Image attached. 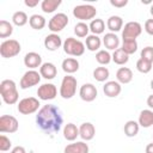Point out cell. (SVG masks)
I'll use <instances>...</instances> for the list:
<instances>
[{
  "instance_id": "bcb514c9",
  "label": "cell",
  "mask_w": 153,
  "mask_h": 153,
  "mask_svg": "<svg viewBox=\"0 0 153 153\" xmlns=\"http://www.w3.org/2000/svg\"><path fill=\"white\" fill-rule=\"evenodd\" d=\"M147 105H148L151 109H153V94H151V96L147 97Z\"/></svg>"
},
{
  "instance_id": "ee69618b",
  "label": "cell",
  "mask_w": 153,
  "mask_h": 153,
  "mask_svg": "<svg viewBox=\"0 0 153 153\" xmlns=\"http://www.w3.org/2000/svg\"><path fill=\"white\" fill-rule=\"evenodd\" d=\"M11 153H26V151L23 146H16L14 148H12Z\"/></svg>"
},
{
  "instance_id": "7dc6e473",
  "label": "cell",
  "mask_w": 153,
  "mask_h": 153,
  "mask_svg": "<svg viewBox=\"0 0 153 153\" xmlns=\"http://www.w3.org/2000/svg\"><path fill=\"white\" fill-rule=\"evenodd\" d=\"M146 153H153V142H151L146 146Z\"/></svg>"
},
{
  "instance_id": "44dd1931",
  "label": "cell",
  "mask_w": 153,
  "mask_h": 153,
  "mask_svg": "<svg viewBox=\"0 0 153 153\" xmlns=\"http://www.w3.org/2000/svg\"><path fill=\"white\" fill-rule=\"evenodd\" d=\"M116 79L120 84H129L133 80V72L128 67H121L116 72Z\"/></svg>"
},
{
  "instance_id": "5b68a950",
  "label": "cell",
  "mask_w": 153,
  "mask_h": 153,
  "mask_svg": "<svg viewBox=\"0 0 153 153\" xmlns=\"http://www.w3.org/2000/svg\"><path fill=\"white\" fill-rule=\"evenodd\" d=\"M22 50L20 43L17 39H6L0 44V55L5 59L17 56Z\"/></svg>"
},
{
  "instance_id": "ffe728a7",
  "label": "cell",
  "mask_w": 153,
  "mask_h": 153,
  "mask_svg": "<svg viewBox=\"0 0 153 153\" xmlns=\"http://www.w3.org/2000/svg\"><path fill=\"white\" fill-rule=\"evenodd\" d=\"M140 127L149 128L153 126V111L151 109H145L140 112L139 120H137Z\"/></svg>"
},
{
  "instance_id": "f35d334b",
  "label": "cell",
  "mask_w": 153,
  "mask_h": 153,
  "mask_svg": "<svg viewBox=\"0 0 153 153\" xmlns=\"http://www.w3.org/2000/svg\"><path fill=\"white\" fill-rule=\"evenodd\" d=\"M13 90H17V85H16V82L13 80L5 79V80L1 81V84H0V94L10 92V91H13Z\"/></svg>"
},
{
  "instance_id": "c3c4849f",
  "label": "cell",
  "mask_w": 153,
  "mask_h": 153,
  "mask_svg": "<svg viewBox=\"0 0 153 153\" xmlns=\"http://www.w3.org/2000/svg\"><path fill=\"white\" fill-rule=\"evenodd\" d=\"M149 12H151V14L153 16V4H152V6H151V10H149Z\"/></svg>"
},
{
  "instance_id": "cb8c5ba5",
  "label": "cell",
  "mask_w": 153,
  "mask_h": 153,
  "mask_svg": "<svg viewBox=\"0 0 153 153\" xmlns=\"http://www.w3.org/2000/svg\"><path fill=\"white\" fill-rule=\"evenodd\" d=\"M79 136V128L74 123H67L63 128V137L67 141H74Z\"/></svg>"
},
{
  "instance_id": "30bf717a",
  "label": "cell",
  "mask_w": 153,
  "mask_h": 153,
  "mask_svg": "<svg viewBox=\"0 0 153 153\" xmlns=\"http://www.w3.org/2000/svg\"><path fill=\"white\" fill-rule=\"evenodd\" d=\"M19 128L18 120L11 115H2L0 117V133H16Z\"/></svg>"
},
{
  "instance_id": "5bb4252c",
  "label": "cell",
  "mask_w": 153,
  "mask_h": 153,
  "mask_svg": "<svg viewBox=\"0 0 153 153\" xmlns=\"http://www.w3.org/2000/svg\"><path fill=\"white\" fill-rule=\"evenodd\" d=\"M24 65L29 69H35V68L42 66V57L38 53L30 51L24 56Z\"/></svg>"
},
{
  "instance_id": "74e56055",
  "label": "cell",
  "mask_w": 153,
  "mask_h": 153,
  "mask_svg": "<svg viewBox=\"0 0 153 153\" xmlns=\"http://www.w3.org/2000/svg\"><path fill=\"white\" fill-rule=\"evenodd\" d=\"M152 65H153V63H151V62H148V61H146V60H143V59L140 57V59L136 61V69H137L140 73L147 74V73L151 72Z\"/></svg>"
},
{
  "instance_id": "603a6c76",
  "label": "cell",
  "mask_w": 153,
  "mask_h": 153,
  "mask_svg": "<svg viewBox=\"0 0 153 153\" xmlns=\"http://www.w3.org/2000/svg\"><path fill=\"white\" fill-rule=\"evenodd\" d=\"M62 71L67 74H73L79 69V61L74 57H67L62 61Z\"/></svg>"
},
{
  "instance_id": "ab89813d",
  "label": "cell",
  "mask_w": 153,
  "mask_h": 153,
  "mask_svg": "<svg viewBox=\"0 0 153 153\" xmlns=\"http://www.w3.org/2000/svg\"><path fill=\"white\" fill-rule=\"evenodd\" d=\"M141 59L153 63V47H145L142 50H141V54H140Z\"/></svg>"
},
{
  "instance_id": "3957f363",
  "label": "cell",
  "mask_w": 153,
  "mask_h": 153,
  "mask_svg": "<svg viewBox=\"0 0 153 153\" xmlns=\"http://www.w3.org/2000/svg\"><path fill=\"white\" fill-rule=\"evenodd\" d=\"M85 44L73 37H68L65 42H63V51L67 55H72V56H81L85 53Z\"/></svg>"
},
{
  "instance_id": "681fc988",
  "label": "cell",
  "mask_w": 153,
  "mask_h": 153,
  "mask_svg": "<svg viewBox=\"0 0 153 153\" xmlns=\"http://www.w3.org/2000/svg\"><path fill=\"white\" fill-rule=\"evenodd\" d=\"M151 88H152V90H153V79H152V80H151Z\"/></svg>"
},
{
  "instance_id": "52a82bcc",
  "label": "cell",
  "mask_w": 153,
  "mask_h": 153,
  "mask_svg": "<svg viewBox=\"0 0 153 153\" xmlns=\"http://www.w3.org/2000/svg\"><path fill=\"white\" fill-rule=\"evenodd\" d=\"M67 25H68V17L62 12L54 14L48 23V27L53 33H57L62 31Z\"/></svg>"
},
{
  "instance_id": "d4e9b609",
  "label": "cell",
  "mask_w": 153,
  "mask_h": 153,
  "mask_svg": "<svg viewBox=\"0 0 153 153\" xmlns=\"http://www.w3.org/2000/svg\"><path fill=\"white\" fill-rule=\"evenodd\" d=\"M102 45V39L97 36V35H88L85 39V47L90 50V51H96L99 50Z\"/></svg>"
},
{
  "instance_id": "e575fe53",
  "label": "cell",
  "mask_w": 153,
  "mask_h": 153,
  "mask_svg": "<svg viewBox=\"0 0 153 153\" xmlns=\"http://www.w3.org/2000/svg\"><path fill=\"white\" fill-rule=\"evenodd\" d=\"M88 31H90V26L85 23V22H79L76 23V25L74 26V33L82 38V37H87L88 36Z\"/></svg>"
},
{
  "instance_id": "2e32d148",
  "label": "cell",
  "mask_w": 153,
  "mask_h": 153,
  "mask_svg": "<svg viewBox=\"0 0 153 153\" xmlns=\"http://www.w3.org/2000/svg\"><path fill=\"white\" fill-rule=\"evenodd\" d=\"M61 45H62V39H61V37L57 33H50V35L45 36V38H44V47L48 50L55 51Z\"/></svg>"
},
{
  "instance_id": "484cf974",
  "label": "cell",
  "mask_w": 153,
  "mask_h": 153,
  "mask_svg": "<svg viewBox=\"0 0 153 153\" xmlns=\"http://www.w3.org/2000/svg\"><path fill=\"white\" fill-rule=\"evenodd\" d=\"M139 129H140L139 122L133 121V120L127 121L126 124H124V128H123L124 134H126L128 137H134V136H136L137 133H139Z\"/></svg>"
},
{
  "instance_id": "277c9868",
  "label": "cell",
  "mask_w": 153,
  "mask_h": 153,
  "mask_svg": "<svg viewBox=\"0 0 153 153\" xmlns=\"http://www.w3.org/2000/svg\"><path fill=\"white\" fill-rule=\"evenodd\" d=\"M97 14V10L94 6L90 5V4H85V5H78L73 8V16L79 19L80 22H85V20H93V18Z\"/></svg>"
},
{
  "instance_id": "836d02e7",
  "label": "cell",
  "mask_w": 153,
  "mask_h": 153,
  "mask_svg": "<svg viewBox=\"0 0 153 153\" xmlns=\"http://www.w3.org/2000/svg\"><path fill=\"white\" fill-rule=\"evenodd\" d=\"M27 20H29L27 14L23 11H17L12 16V23L17 26H24L27 23Z\"/></svg>"
},
{
  "instance_id": "7bdbcfd3",
  "label": "cell",
  "mask_w": 153,
  "mask_h": 153,
  "mask_svg": "<svg viewBox=\"0 0 153 153\" xmlns=\"http://www.w3.org/2000/svg\"><path fill=\"white\" fill-rule=\"evenodd\" d=\"M110 4H111L114 7H118V8H121V7L127 6L128 0H110Z\"/></svg>"
},
{
  "instance_id": "8992f818",
  "label": "cell",
  "mask_w": 153,
  "mask_h": 153,
  "mask_svg": "<svg viewBox=\"0 0 153 153\" xmlns=\"http://www.w3.org/2000/svg\"><path fill=\"white\" fill-rule=\"evenodd\" d=\"M39 105H41V103L37 98L26 97V98H23L22 100H19L17 109L22 115H31L39 109Z\"/></svg>"
},
{
  "instance_id": "d6a6232c",
  "label": "cell",
  "mask_w": 153,
  "mask_h": 153,
  "mask_svg": "<svg viewBox=\"0 0 153 153\" xmlns=\"http://www.w3.org/2000/svg\"><path fill=\"white\" fill-rule=\"evenodd\" d=\"M121 49L126 54H128V55L134 54L137 50V42H136V39H123Z\"/></svg>"
},
{
  "instance_id": "ac0fdd59",
  "label": "cell",
  "mask_w": 153,
  "mask_h": 153,
  "mask_svg": "<svg viewBox=\"0 0 153 153\" xmlns=\"http://www.w3.org/2000/svg\"><path fill=\"white\" fill-rule=\"evenodd\" d=\"M103 44L108 50H116L118 49L120 45V38L116 33L114 32H108L105 33V36L103 37Z\"/></svg>"
},
{
  "instance_id": "ba28073f",
  "label": "cell",
  "mask_w": 153,
  "mask_h": 153,
  "mask_svg": "<svg viewBox=\"0 0 153 153\" xmlns=\"http://www.w3.org/2000/svg\"><path fill=\"white\" fill-rule=\"evenodd\" d=\"M41 78H42L41 74H39L37 71H35V69H29V71L25 72L24 75L22 76L19 86H20L22 90L30 88V87H32V86L38 85L39 81H41Z\"/></svg>"
},
{
  "instance_id": "f1b7e54d",
  "label": "cell",
  "mask_w": 153,
  "mask_h": 153,
  "mask_svg": "<svg viewBox=\"0 0 153 153\" xmlns=\"http://www.w3.org/2000/svg\"><path fill=\"white\" fill-rule=\"evenodd\" d=\"M111 57H112V61H114L116 65H120V66L126 65V63L129 61V55L126 54L121 48L116 49V50L112 53Z\"/></svg>"
},
{
  "instance_id": "9c48e42d",
  "label": "cell",
  "mask_w": 153,
  "mask_h": 153,
  "mask_svg": "<svg viewBox=\"0 0 153 153\" xmlns=\"http://www.w3.org/2000/svg\"><path fill=\"white\" fill-rule=\"evenodd\" d=\"M142 32V26L137 22H128L122 30L123 39H136Z\"/></svg>"
},
{
  "instance_id": "1f68e13d",
  "label": "cell",
  "mask_w": 153,
  "mask_h": 153,
  "mask_svg": "<svg viewBox=\"0 0 153 153\" xmlns=\"http://www.w3.org/2000/svg\"><path fill=\"white\" fill-rule=\"evenodd\" d=\"M109 76H110V72H109V69H108L106 67L100 66V67H97V68L93 71V78H94L97 81H99V82L106 81Z\"/></svg>"
},
{
  "instance_id": "b9f144b4",
  "label": "cell",
  "mask_w": 153,
  "mask_h": 153,
  "mask_svg": "<svg viewBox=\"0 0 153 153\" xmlns=\"http://www.w3.org/2000/svg\"><path fill=\"white\" fill-rule=\"evenodd\" d=\"M145 31L148 35L153 36V19H147L145 22Z\"/></svg>"
},
{
  "instance_id": "d590c367",
  "label": "cell",
  "mask_w": 153,
  "mask_h": 153,
  "mask_svg": "<svg viewBox=\"0 0 153 153\" xmlns=\"http://www.w3.org/2000/svg\"><path fill=\"white\" fill-rule=\"evenodd\" d=\"M111 60H112V57H111V55H110V53L108 50L102 49V50H98L97 54H96V61L102 66L110 63Z\"/></svg>"
},
{
  "instance_id": "f546056e",
  "label": "cell",
  "mask_w": 153,
  "mask_h": 153,
  "mask_svg": "<svg viewBox=\"0 0 153 153\" xmlns=\"http://www.w3.org/2000/svg\"><path fill=\"white\" fill-rule=\"evenodd\" d=\"M61 5V0H43L41 2V8L44 13H53Z\"/></svg>"
},
{
  "instance_id": "7c38bea8",
  "label": "cell",
  "mask_w": 153,
  "mask_h": 153,
  "mask_svg": "<svg viewBox=\"0 0 153 153\" xmlns=\"http://www.w3.org/2000/svg\"><path fill=\"white\" fill-rule=\"evenodd\" d=\"M79 96L84 102H93L98 96L97 87L91 82L84 84L79 90Z\"/></svg>"
},
{
  "instance_id": "8d00e7d4",
  "label": "cell",
  "mask_w": 153,
  "mask_h": 153,
  "mask_svg": "<svg viewBox=\"0 0 153 153\" xmlns=\"http://www.w3.org/2000/svg\"><path fill=\"white\" fill-rule=\"evenodd\" d=\"M2 97V100L8 104V105H12V104H16L18 102V98H19V93L17 90H13V91H10V92H6V93H2L1 94Z\"/></svg>"
},
{
  "instance_id": "8fae6325",
  "label": "cell",
  "mask_w": 153,
  "mask_h": 153,
  "mask_svg": "<svg viewBox=\"0 0 153 153\" xmlns=\"http://www.w3.org/2000/svg\"><path fill=\"white\" fill-rule=\"evenodd\" d=\"M37 96L41 100H51L57 96V88L54 84H42L37 90Z\"/></svg>"
},
{
  "instance_id": "7402d4cb",
  "label": "cell",
  "mask_w": 153,
  "mask_h": 153,
  "mask_svg": "<svg viewBox=\"0 0 153 153\" xmlns=\"http://www.w3.org/2000/svg\"><path fill=\"white\" fill-rule=\"evenodd\" d=\"M106 26L110 30V32H118L123 29V19L120 16H111L108 18Z\"/></svg>"
},
{
  "instance_id": "d6986e66",
  "label": "cell",
  "mask_w": 153,
  "mask_h": 153,
  "mask_svg": "<svg viewBox=\"0 0 153 153\" xmlns=\"http://www.w3.org/2000/svg\"><path fill=\"white\" fill-rule=\"evenodd\" d=\"M90 148L88 145L84 141H76L73 143H69L65 147L63 153H88Z\"/></svg>"
},
{
  "instance_id": "f6af8a7d",
  "label": "cell",
  "mask_w": 153,
  "mask_h": 153,
  "mask_svg": "<svg viewBox=\"0 0 153 153\" xmlns=\"http://www.w3.org/2000/svg\"><path fill=\"white\" fill-rule=\"evenodd\" d=\"M24 4L27 6V7H35L38 5V0H25Z\"/></svg>"
},
{
  "instance_id": "9a60e30c",
  "label": "cell",
  "mask_w": 153,
  "mask_h": 153,
  "mask_svg": "<svg viewBox=\"0 0 153 153\" xmlns=\"http://www.w3.org/2000/svg\"><path fill=\"white\" fill-rule=\"evenodd\" d=\"M96 135V128L91 122H85L79 127V136L84 141H90Z\"/></svg>"
},
{
  "instance_id": "4fadbf2b",
  "label": "cell",
  "mask_w": 153,
  "mask_h": 153,
  "mask_svg": "<svg viewBox=\"0 0 153 153\" xmlns=\"http://www.w3.org/2000/svg\"><path fill=\"white\" fill-rule=\"evenodd\" d=\"M122 91V86L121 84L116 80H111V81H106L105 85L103 86V92L106 97L109 98H115L117 97Z\"/></svg>"
},
{
  "instance_id": "4dcf8cb0",
  "label": "cell",
  "mask_w": 153,
  "mask_h": 153,
  "mask_svg": "<svg viewBox=\"0 0 153 153\" xmlns=\"http://www.w3.org/2000/svg\"><path fill=\"white\" fill-rule=\"evenodd\" d=\"M13 33V25L5 20L1 19L0 20V38H7Z\"/></svg>"
},
{
  "instance_id": "83f0119b",
  "label": "cell",
  "mask_w": 153,
  "mask_h": 153,
  "mask_svg": "<svg viewBox=\"0 0 153 153\" xmlns=\"http://www.w3.org/2000/svg\"><path fill=\"white\" fill-rule=\"evenodd\" d=\"M88 26H90V31L92 32V35H97V36L103 33L105 30V23L100 18H96V19L91 20Z\"/></svg>"
},
{
  "instance_id": "60d3db41",
  "label": "cell",
  "mask_w": 153,
  "mask_h": 153,
  "mask_svg": "<svg viewBox=\"0 0 153 153\" xmlns=\"http://www.w3.org/2000/svg\"><path fill=\"white\" fill-rule=\"evenodd\" d=\"M11 146H12L11 140L6 135L1 134L0 135V151L1 152H6V151H8L11 148Z\"/></svg>"
},
{
  "instance_id": "e0dca14e",
  "label": "cell",
  "mask_w": 153,
  "mask_h": 153,
  "mask_svg": "<svg viewBox=\"0 0 153 153\" xmlns=\"http://www.w3.org/2000/svg\"><path fill=\"white\" fill-rule=\"evenodd\" d=\"M39 74L42 78L47 79V80H51L56 76L57 74V69L56 66L51 62H44L42 63V66L39 67Z\"/></svg>"
},
{
  "instance_id": "4316f807",
  "label": "cell",
  "mask_w": 153,
  "mask_h": 153,
  "mask_svg": "<svg viewBox=\"0 0 153 153\" xmlns=\"http://www.w3.org/2000/svg\"><path fill=\"white\" fill-rule=\"evenodd\" d=\"M29 24L35 30H42L45 26L47 22H45V18L43 16H41V14H32L29 18Z\"/></svg>"
},
{
  "instance_id": "6da1fadb",
  "label": "cell",
  "mask_w": 153,
  "mask_h": 153,
  "mask_svg": "<svg viewBox=\"0 0 153 153\" xmlns=\"http://www.w3.org/2000/svg\"><path fill=\"white\" fill-rule=\"evenodd\" d=\"M37 126L45 133H57L62 124L63 117L60 109L54 104L43 105L36 115Z\"/></svg>"
},
{
  "instance_id": "7a4b0ae2",
  "label": "cell",
  "mask_w": 153,
  "mask_h": 153,
  "mask_svg": "<svg viewBox=\"0 0 153 153\" xmlns=\"http://www.w3.org/2000/svg\"><path fill=\"white\" fill-rule=\"evenodd\" d=\"M76 78H74L71 74H67L66 76H63L61 85H60V96L63 99H71L75 92H76Z\"/></svg>"
}]
</instances>
